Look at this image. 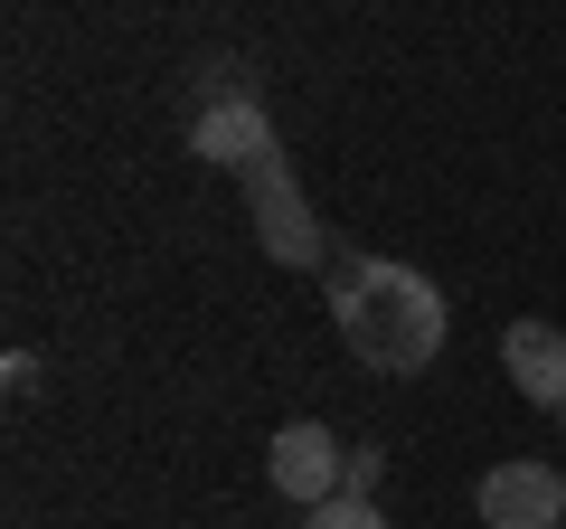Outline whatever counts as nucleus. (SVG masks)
Returning <instances> with one entry per match:
<instances>
[{"instance_id": "f257e3e1", "label": "nucleus", "mask_w": 566, "mask_h": 529, "mask_svg": "<svg viewBox=\"0 0 566 529\" xmlns=\"http://www.w3.org/2000/svg\"><path fill=\"white\" fill-rule=\"evenodd\" d=\"M331 331L349 341V360H359V369H378V378H416V369H434L453 312H444V293L424 284L416 264L349 256L340 274H331Z\"/></svg>"}, {"instance_id": "f03ea898", "label": "nucleus", "mask_w": 566, "mask_h": 529, "mask_svg": "<svg viewBox=\"0 0 566 529\" xmlns=\"http://www.w3.org/2000/svg\"><path fill=\"white\" fill-rule=\"evenodd\" d=\"M245 208H255V246L274 264H322L331 256V237H322V218H312V199H303V180H293L283 152L245 170Z\"/></svg>"}, {"instance_id": "7ed1b4c3", "label": "nucleus", "mask_w": 566, "mask_h": 529, "mask_svg": "<svg viewBox=\"0 0 566 529\" xmlns=\"http://www.w3.org/2000/svg\"><path fill=\"white\" fill-rule=\"evenodd\" d=\"M189 152H199L208 170H255V162H274L283 152V133H274V114H264V95L255 85H237V95H208L199 114H189Z\"/></svg>"}, {"instance_id": "20e7f679", "label": "nucleus", "mask_w": 566, "mask_h": 529, "mask_svg": "<svg viewBox=\"0 0 566 529\" xmlns=\"http://www.w3.org/2000/svg\"><path fill=\"white\" fill-rule=\"evenodd\" d=\"M264 473H274V491L283 501H303V510H322V501H340V473H349V445L322 426V416H293V426L264 445Z\"/></svg>"}, {"instance_id": "39448f33", "label": "nucleus", "mask_w": 566, "mask_h": 529, "mask_svg": "<svg viewBox=\"0 0 566 529\" xmlns=\"http://www.w3.org/2000/svg\"><path fill=\"white\" fill-rule=\"evenodd\" d=\"M482 529H566V473L547 464H491L472 491Z\"/></svg>"}, {"instance_id": "423d86ee", "label": "nucleus", "mask_w": 566, "mask_h": 529, "mask_svg": "<svg viewBox=\"0 0 566 529\" xmlns=\"http://www.w3.org/2000/svg\"><path fill=\"white\" fill-rule=\"evenodd\" d=\"M501 369L528 407H566V331L557 322H510L501 331Z\"/></svg>"}, {"instance_id": "0eeeda50", "label": "nucleus", "mask_w": 566, "mask_h": 529, "mask_svg": "<svg viewBox=\"0 0 566 529\" xmlns=\"http://www.w3.org/2000/svg\"><path fill=\"white\" fill-rule=\"evenodd\" d=\"M303 529H387V520H378V501H349V491H340V501L303 510Z\"/></svg>"}, {"instance_id": "6e6552de", "label": "nucleus", "mask_w": 566, "mask_h": 529, "mask_svg": "<svg viewBox=\"0 0 566 529\" xmlns=\"http://www.w3.org/2000/svg\"><path fill=\"white\" fill-rule=\"evenodd\" d=\"M378 464H387L378 445H349V473H340V491H349V501H368V491H378Z\"/></svg>"}, {"instance_id": "1a4fd4ad", "label": "nucleus", "mask_w": 566, "mask_h": 529, "mask_svg": "<svg viewBox=\"0 0 566 529\" xmlns=\"http://www.w3.org/2000/svg\"><path fill=\"white\" fill-rule=\"evenodd\" d=\"M557 426H566V407H557Z\"/></svg>"}]
</instances>
